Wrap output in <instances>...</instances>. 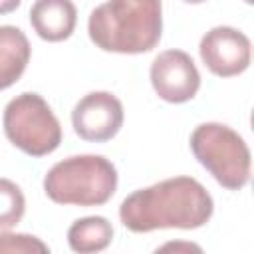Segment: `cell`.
Here are the masks:
<instances>
[{
    "label": "cell",
    "mask_w": 254,
    "mask_h": 254,
    "mask_svg": "<svg viewBox=\"0 0 254 254\" xmlns=\"http://www.w3.org/2000/svg\"><path fill=\"white\" fill-rule=\"evenodd\" d=\"M159 250H196V252H200V246L190 244V242H169V244L161 246Z\"/></svg>",
    "instance_id": "cell-14"
},
{
    "label": "cell",
    "mask_w": 254,
    "mask_h": 254,
    "mask_svg": "<svg viewBox=\"0 0 254 254\" xmlns=\"http://www.w3.org/2000/svg\"><path fill=\"white\" fill-rule=\"evenodd\" d=\"M34 252L46 254L50 252V248L38 236L0 230V254H34Z\"/></svg>",
    "instance_id": "cell-13"
},
{
    "label": "cell",
    "mask_w": 254,
    "mask_h": 254,
    "mask_svg": "<svg viewBox=\"0 0 254 254\" xmlns=\"http://www.w3.org/2000/svg\"><path fill=\"white\" fill-rule=\"evenodd\" d=\"M30 42L16 26H0V89L14 85L30 62Z\"/></svg>",
    "instance_id": "cell-10"
},
{
    "label": "cell",
    "mask_w": 254,
    "mask_h": 254,
    "mask_svg": "<svg viewBox=\"0 0 254 254\" xmlns=\"http://www.w3.org/2000/svg\"><path fill=\"white\" fill-rule=\"evenodd\" d=\"M87 32L103 52H151L163 32L161 0H107L89 14Z\"/></svg>",
    "instance_id": "cell-2"
},
{
    "label": "cell",
    "mask_w": 254,
    "mask_h": 254,
    "mask_svg": "<svg viewBox=\"0 0 254 254\" xmlns=\"http://www.w3.org/2000/svg\"><path fill=\"white\" fill-rule=\"evenodd\" d=\"M2 121L8 141L26 155H50L62 143V125L48 101L38 93L26 91L10 99Z\"/></svg>",
    "instance_id": "cell-5"
},
{
    "label": "cell",
    "mask_w": 254,
    "mask_h": 254,
    "mask_svg": "<svg viewBox=\"0 0 254 254\" xmlns=\"http://www.w3.org/2000/svg\"><path fill=\"white\" fill-rule=\"evenodd\" d=\"M117 189V169L101 155H73L56 163L44 177V190L58 204L99 206Z\"/></svg>",
    "instance_id": "cell-3"
},
{
    "label": "cell",
    "mask_w": 254,
    "mask_h": 254,
    "mask_svg": "<svg viewBox=\"0 0 254 254\" xmlns=\"http://www.w3.org/2000/svg\"><path fill=\"white\" fill-rule=\"evenodd\" d=\"M149 75L157 95L169 103H185L200 87V73L192 58L183 50L161 52L153 60Z\"/></svg>",
    "instance_id": "cell-6"
},
{
    "label": "cell",
    "mask_w": 254,
    "mask_h": 254,
    "mask_svg": "<svg viewBox=\"0 0 254 254\" xmlns=\"http://www.w3.org/2000/svg\"><path fill=\"white\" fill-rule=\"evenodd\" d=\"M183 2H187V4H200V2H206V0H183Z\"/></svg>",
    "instance_id": "cell-16"
},
{
    "label": "cell",
    "mask_w": 254,
    "mask_h": 254,
    "mask_svg": "<svg viewBox=\"0 0 254 254\" xmlns=\"http://www.w3.org/2000/svg\"><path fill=\"white\" fill-rule=\"evenodd\" d=\"M26 210L24 192L10 179H0V230L16 226Z\"/></svg>",
    "instance_id": "cell-12"
},
{
    "label": "cell",
    "mask_w": 254,
    "mask_h": 254,
    "mask_svg": "<svg viewBox=\"0 0 254 254\" xmlns=\"http://www.w3.org/2000/svg\"><path fill=\"white\" fill-rule=\"evenodd\" d=\"M77 22V10L71 0H36L30 8V24L46 42L67 40Z\"/></svg>",
    "instance_id": "cell-9"
},
{
    "label": "cell",
    "mask_w": 254,
    "mask_h": 254,
    "mask_svg": "<svg viewBox=\"0 0 254 254\" xmlns=\"http://www.w3.org/2000/svg\"><path fill=\"white\" fill-rule=\"evenodd\" d=\"M244 2H246V4H252V2H254V0H244Z\"/></svg>",
    "instance_id": "cell-17"
},
{
    "label": "cell",
    "mask_w": 254,
    "mask_h": 254,
    "mask_svg": "<svg viewBox=\"0 0 254 254\" xmlns=\"http://www.w3.org/2000/svg\"><path fill=\"white\" fill-rule=\"evenodd\" d=\"M22 0H0V16L2 14H10L20 6Z\"/></svg>",
    "instance_id": "cell-15"
},
{
    "label": "cell",
    "mask_w": 254,
    "mask_h": 254,
    "mask_svg": "<svg viewBox=\"0 0 254 254\" xmlns=\"http://www.w3.org/2000/svg\"><path fill=\"white\" fill-rule=\"evenodd\" d=\"M111 238H113V226L105 216L77 218L67 230L69 248L79 254L101 252L111 244Z\"/></svg>",
    "instance_id": "cell-11"
},
{
    "label": "cell",
    "mask_w": 254,
    "mask_h": 254,
    "mask_svg": "<svg viewBox=\"0 0 254 254\" xmlns=\"http://www.w3.org/2000/svg\"><path fill=\"white\" fill-rule=\"evenodd\" d=\"M71 125L85 141H109L123 125V105L109 91H91L75 103Z\"/></svg>",
    "instance_id": "cell-7"
},
{
    "label": "cell",
    "mask_w": 254,
    "mask_h": 254,
    "mask_svg": "<svg viewBox=\"0 0 254 254\" xmlns=\"http://www.w3.org/2000/svg\"><path fill=\"white\" fill-rule=\"evenodd\" d=\"M194 159L228 190H240L250 181V151L246 141L228 125L200 123L190 133Z\"/></svg>",
    "instance_id": "cell-4"
},
{
    "label": "cell",
    "mask_w": 254,
    "mask_h": 254,
    "mask_svg": "<svg viewBox=\"0 0 254 254\" xmlns=\"http://www.w3.org/2000/svg\"><path fill=\"white\" fill-rule=\"evenodd\" d=\"M214 210L212 196L192 177H173L125 196L119 218L131 232L159 228L192 230L204 226Z\"/></svg>",
    "instance_id": "cell-1"
},
{
    "label": "cell",
    "mask_w": 254,
    "mask_h": 254,
    "mask_svg": "<svg viewBox=\"0 0 254 254\" xmlns=\"http://www.w3.org/2000/svg\"><path fill=\"white\" fill-rule=\"evenodd\" d=\"M204 65L218 77H232L250 65V40L230 26L208 30L198 46Z\"/></svg>",
    "instance_id": "cell-8"
}]
</instances>
